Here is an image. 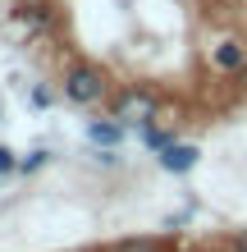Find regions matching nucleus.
I'll return each instance as SVG.
<instances>
[{
	"instance_id": "f03ea898",
	"label": "nucleus",
	"mask_w": 247,
	"mask_h": 252,
	"mask_svg": "<svg viewBox=\"0 0 247 252\" xmlns=\"http://www.w3.org/2000/svg\"><path fill=\"white\" fill-rule=\"evenodd\" d=\"M211 69H220V73H243V69H247V46H243L238 37L215 41V46H211Z\"/></svg>"
},
{
	"instance_id": "1a4fd4ad",
	"label": "nucleus",
	"mask_w": 247,
	"mask_h": 252,
	"mask_svg": "<svg viewBox=\"0 0 247 252\" xmlns=\"http://www.w3.org/2000/svg\"><path fill=\"white\" fill-rule=\"evenodd\" d=\"M14 170H19V156L9 147H0V174H14Z\"/></svg>"
},
{
	"instance_id": "0eeeda50",
	"label": "nucleus",
	"mask_w": 247,
	"mask_h": 252,
	"mask_svg": "<svg viewBox=\"0 0 247 252\" xmlns=\"http://www.w3.org/2000/svg\"><path fill=\"white\" fill-rule=\"evenodd\" d=\"M110 252H161V243H156V239H124V243H114Z\"/></svg>"
},
{
	"instance_id": "9d476101",
	"label": "nucleus",
	"mask_w": 247,
	"mask_h": 252,
	"mask_svg": "<svg viewBox=\"0 0 247 252\" xmlns=\"http://www.w3.org/2000/svg\"><path fill=\"white\" fill-rule=\"evenodd\" d=\"M32 106H37V110L51 106V87H32Z\"/></svg>"
},
{
	"instance_id": "39448f33",
	"label": "nucleus",
	"mask_w": 247,
	"mask_h": 252,
	"mask_svg": "<svg viewBox=\"0 0 247 252\" xmlns=\"http://www.w3.org/2000/svg\"><path fill=\"white\" fill-rule=\"evenodd\" d=\"M87 142L92 147H119L124 142V124L119 120H92L87 124Z\"/></svg>"
},
{
	"instance_id": "f8f14e48",
	"label": "nucleus",
	"mask_w": 247,
	"mask_h": 252,
	"mask_svg": "<svg viewBox=\"0 0 247 252\" xmlns=\"http://www.w3.org/2000/svg\"><path fill=\"white\" fill-rule=\"evenodd\" d=\"M243 78H247V69H243Z\"/></svg>"
},
{
	"instance_id": "f257e3e1",
	"label": "nucleus",
	"mask_w": 247,
	"mask_h": 252,
	"mask_svg": "<svg viewBox=\"0 0 247 252\" xmlns=\"http://www.w3.org/2000/svg\"><path fill=\"white\" fill-rule=\"evenodd\" d=\"M110 92V78L101 64H87V60H74L64 69L60 78V96L69 101V106H96V101H106Z\"/></svg>"
},
{
	"instance_id": "6e6552de",
	"label": "nucleus",
	"mask_w": 247,
	"mask_h": 252,
	"mask_svg": "<svg viewBox=\"0 0 247 252\" xmlns=\"http://www.w3.org/2000/svg\"><path fill=\"white\" fill-rule=\"evenodd\" d=\"M51 160V152H27V156H19V174H32V170H41Z\"/></svg>"
},
{
	"instance_id": "9b49d317",
	"label": "nucleus",
	"mask_w": 247,
	"mask_h": 252,
	"mask_svg": "<svg viewBox=\"0 0 247 252\" xmlns=\"http://www.w3.org/2000/svg\"><path fill=\"white\" fill-rule=\"evenodd\" d=\"M234 252H247V234H238V239H234Z\"/></svg>"
},
{
	"instance_id": "423d86ee",
	"label": "nucleus",
	"mask_w": 247,
	"mask_h": 252,
	"mask_svg": "<svg viewBox=\"0 0 247 252\" xmlns=\"http://www.w3.org/2000/svg\"><path fill=\"white\" fill-rule=\"evenodd\" d=\"M142 142H147V147H151V152H156V156H161V152H165V147H174V142H179V138H174V128H156V124H142Z\"/></svg>"
},
{
	"instance_id": "7ed1b4c3",
	"label": "nucleus",
	"mask_w": 247,
	"mask_h": 252,
	"mask_svg": "<svg viewBox=\"0 0 247 252\" xmlns=\"http://www.w3.org/2000/svg\"><path fill=\"white\" fill-rule=\"evenodd\" d=\"M156 160H161V170H165V174H188V170H197L201 147H192V142H174V147H165Z\"/></svg>"
},
{
	"instance_id": "20e7f679",
	"label": "nucleus",
	"mask_w": 247,
	"mask_h": 252,
	"mask_svg": "<svg viewBox=\"0 0 247 252\" xmlns=\"http://www.w3.org/2000/svg\"><path fill=\"white\" fill-rule=\"evenodd\" d=\"M14 23L27 28V32H41V28L51 23V5H41V0H19V9H14Z\"/></svg>"
}]
</instances>
